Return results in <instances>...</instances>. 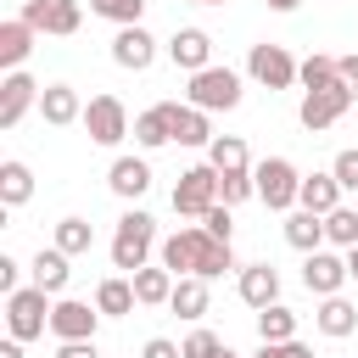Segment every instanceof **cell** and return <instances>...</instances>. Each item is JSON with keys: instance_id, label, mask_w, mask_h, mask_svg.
<instances>
[{"instance_id": "cell-1", "label": "cell", "mask_w": 358, "mask_h": 358, "mask_svg": "<svg viewBox=\"0 0 358 358\" xmlns=\"http://www.w3.org/2000/svg\"><path fill=\"white\" fill-rule=\"evenodd\" d=\"M157 257H162V268H168L173 280H185V274L218 280V274H229V268H235V252H229V241H213L201 224H190V229H173V235L157 246Z\"/></svg>"}, {"instance_id": "cell-2", "label": "cell", "mask_w": 358, "mask_h": 358, "mask_svg": "<svg viewBox=\"0 0 358 358\" xmlns=\"http://www.w3.org/2000/svg\"><path fill=\"white\" fill-rule=\"evenodd\" d=\"M157 246H162V241H157V218H151L145 207H129V213L117 218V229H112V268L134 274V268L151 263Z\"/></svg>"}, {"instance_id": "cell-3", "label": "cell", "mask_w": 358, "mask_h": 358, "mask_svg": "<svg viewBox=\"0 0 358 358\" xmlns=\"http://www.w3.org/2000/svg\"><path fill=\"white\" fill-rule=\"evenodd\" d=\"M252 179H257V201H263L268 213H296L302 173H296V162H291V157H263V162L252 168Z\"/></svg>"}, {"instance_id": "cell-4", "label": "cell", "mask_w": 358, "mask_h": 358, "mask_svg": "<svg viewBox=\"0 0 358 358\" xmlns=\"http://www.w3.org/2000/svg\"><path fill=\"white\" fill-rule=\"evenodd\" d=\"M50 291H39V285H22V291H11L6 296V330H11V341H39L45 330H50Z\"/></svg>"}, {"instance_id": "cell-5", "label": "cell", "mask_w": 358, "mask_h": 358, "mask_svg": "<svg viewBox=\"0 0 358 358\" xmlns=\"http://www.w3.org/2000/svg\"><path fill=\"white\" fill-rule=\"evenodd\" d=\"M190 106H201V112H235L241 106V73L235 67H201V73H190Z\"/></svg>"}, {"instance_id": "cell-6", "label": "cell", "mask_w": 358, "mask_h": 358, "mask_svg": "<svg viewBox=\"0 0 358 358\" xmlns=\"http://www.w3.org/2000/svg\"><path fill=\"white\" fill-rule=\"evenodd\" d=\"M213 207H218V168H213V162L185 168L179 185H173V213H179V218H207Z\"/></svg>"}, {"instance_id": "cell-7", "label": "cell", "mask_w": 358, "mask_h": 358, "mask_svg": "<svg viewBox=\"0 0 358 358\" xmlns=\"http://www.w3.org/2000/svg\"><path fill=\"white\" fill-rule=\"evenodd\" d=\"M296 56L285 50V45H274V39H263V45H252L246 50V73H252V84H263V90H291L296 84Z\"/></svg>"}, {"instance_id": "cell-8", "label": "cell", "mask_w": 358, "mask_h": 358, "mask_svg": "<svg viewBox=\"0 0 358 358\" xmlns=\"http://www.w3.org/2000/svg\"><path fill=\"white\" fill-rule=\"evenodd\" d=\"M84 134L112 151V145H123V140L134 134V123H129V112H123L117 95H90V106H84Z\"/></svg>"}, {"instance_id": "cell-9", "label": "cell", "mask_w": 358, "mask_h": 358, "mask_svg": "<svg viewBox=\"0 0 358 358\" xmlns=\"http://www.w3.org/2000/svg\"><path fill=\"white\" fill-rule=\"evenodd\" d=\"M358 95L336 78L330 90H302V106H296V123L308 129V134H319V129H330L336 117H347V106H352Z\"/></svg>"}, {"instance_id": "cell-10", "label": "cell", "mask_w": 358, "mask_h": 358, "mask_svg": "<svg viewBox=\"0 0 358 358\" xmlns=\"http://www.w3.org/2000/svg\"><path fill=\"white\" fill-rule=\"evenodd\" d=\"M22 22L34 28V34H78V22H84V6L78 0H22Z\"/></svg>"}, {"instance_id": "cell-11", "label": "cell", "mask_w": 358, "mask_h": 358, "mask_svg": "<svg viewBox=\"0 0 358 358\" xmlns=\"http://www.w3.org/2000/svg\"><path fill=\"white\" fill-rule=\"evenodd\" d=\"M95 324H101V308L78 302V296H56V308H50V336L56 341H95Z\"/></svg>"}, {"instance_id": "cell-12", "label": "cell", "mask_w": 358, "mask_h": 358, "mask_svg": "<svg viewBox=\"0 0 358 358\" xmlns=\"http://www.w3.org/2000/svg\"><path fill=\"white\" fill-rule=\"evenodd\" d=\"M347 280H352V274H347V257H336L330 246H319V252L302 257V285H308L313 296H341Z\"/></svg>"}, {"instance_id": "cell-13", "label": "cell", "mask_w": 358, "mask_h": 358, "mask_svg": "<svg viewBox=\"0 0 358 358\" xmlns=\"http://www.w3.org/2000/svg\"><path fill=\"white\" fill-rule=\"evenodd\" d=\"M28 106H39V84L17 67V73L0 78V129H17L28 117Z\"/></svg>"}, {"instance_id": "cell-14", "label": "cell", "mask_w": 358, "mask_h": 358, "mask_svg": "<svg viewBox=\"0 0 358 358\" xmlns=\"http://www.w3.org/2000/svg\"><path fill=\"white\" fill-rule=\"evenodd\" d=\"M112 62L123 67V73H145L151 62H157V39L134 22V28H117L112 34Z\"/></svg>"}, {"instance_id": "cell-15", "label": "cell", "mask_w": 358, "mask_h": 358, "mask_svg": "<svg viewBox=\"0 0 358 358\" xmlns=\"http://www.w3.org/2000/svg\"><path fill=\"white\" fill-rule=\"evenodd\" d=\"M168 62L185 67V73L213 67V39H207V28H173V39H168Z\"/></svg>"}, {"instance_id": "cell-16", "label": "cell", "mask_w": 358, "mask_h": 358, "mask_svg": "<svg viewBox=\"0 0 358 358\" xmlns=\"http://www.w3.org/2000/svg\"><path fill=\"white\" fill-rule=\"evenodd\" d=\"M106 185H112L117 201H140V196L151 190V162H145V157H112Z\"/></svg>"}, {"instance_id": "cell-17", "label": "cell", "mask_w": 358, "mask_h": 358, "mask_svg": "<svg viewBox=\"0 0 358 358\" xmlns=\"http://www.w3.org/2000/svg\"><path fill=\"white\" fill-rule=\"evenodd\" d=\"M235 291H241L246 308H274L280 302V268L274 263H246L241 280H235Z\"/></svg>"}, {"instance_id": "cell-18", "label": "cell", "mask_w": 358, "mask_h": 358, "mask_svg": "<svg viewBox=\"0 0 358 358\" xmlns=\"http://www.w3.org/2000/svg\"><path fill=\"white\" fill-rule=\"evenodd\" d=\"M39 117H45L50 129L84 123V101H78V90H73V84H45V90H39Z\"/></svg>"}, {"instance_id": "cell-19", "label": "cell", "mask_w": 358, "mask_h": 358, "mask_svg": "<svg viewBox=\"0 0 358 358\" xmlns=\"http://www.w3.org/2000/svg\"><path fill=\"white\" fill-rule=\"evenodd\" d=\"M134 145H140V151L173 145V101H157V106H145V112L134 117Z\"/></svg>"}, {"instance_id": "cell-20", "label": "cell", "mask_w": 358, "mask_h": 358, "mask_svg": "<svg viewBox=\"0 0 358 358\" xmlns=\"http://www.w3.org/2000/svg\"><path fill=\"white\" fill-rule=\"evenodd\" d=\"M296 207H302V213H319V218H330V213L341 207V185H336V173H330V168H324V173H302Z\"/></svg>"}, {"instance_id": "cell-21", "label": "cell", "mask_w": 358, "mask_h": 358, "mask_svg": "<svg viewBox=\"0 0 358 358\" xmlns=\"http://www.w3.org/2000/svg\"><path fill=\"white\" fill-rule=\"evenodd\" d=\"M67 263H73V257H67L62 246H39V257L28 263V274H34L28 285H39V291L62 296V291H67V280H73V268H67Z\"/></svg>"}, {"instance_id": "cell-22", "label": "cell", "mask_w": 358, "mask_h": 358, "mask_svg": "<svg viewBox=\"0 0 358 358\" xmlns=\"http://www.w3.org/2000/svg\"><path fill=\"white\" fill-rule=\"evenodd\" d=\"M313 324H319V336H330V341H347V336L358 330V308H352L347 296H319V313H313Z\"/></svg>"}, {"instance_id": "cell-23", "label": "cell", "mask_w": 358, "mask_h": 358, "mask_svg": "<svg viewBox=\"0 0 358 358\" xmlns=\"http://www.w3.org/2000/svg\"><path fill=\"white\" fill-rule=\"evenodd\" d=\"M129 280H134V296H140V308H168V296H173V285H179V280H173L162 263H145V268H134Z\"/></svg>"}, {"instance_id": "cell-24", "label": "cell", "mask_w": 358, "mask_h": 358, "mask_svg": "<svg viewBox=\"0 0 358 358\" xmlns=\"http://www.w3.org/2000/svg\"><path fill=\"white\" fill-rule=\"evenodd\" d=\"M134 280L129 274H112V280H101L95 285V308H101V319H123V313H134Z\"/></svg>"}, {"instance_id": "cell-25", "label": "cell", "mask_w": 358, "mask_h": 358, "mask_svg": "<svg viewBox=\"0 0 358 358\" xmlns=\"http://www.w3.org/2000/svg\"><path fill=\"white\" fill-rule=\"evenodd\" d=\"M28 50H34V28H28L22 17L0 22V67H6V73H17V67L28 62Z\"/></svg>"}, {"instance_id": "cell-26", "label": "cell", "mask_w": 358, "mask_h": 358, "mask_svg": "<svg viewBox=\"0 0 358 358\" xmlns=\"http://www.w3.org/2000/svg\"><path fill=\"white\" fill-rule=\"evenodd\" d=\"M218 134H213V123H207V112L201 106H179L173 101V145H213Z\"/></svg>"}, {"instance_id": "cell-27", "label": "cell", "mask_w": 358, "mask_h": 358, "mask_svg": "<svg viewBox=\"0 0 358 358\" xmlns=\"http://www.w3.org/2000/svg\"><path fill=\"white\" fill-rule=\"evenodd\" d=\"M28 196H34V168L17 162V157H6V162H0V207L11 213V207H22Z\"/></svg>"}, {"instance_id": "cell-28", "label": "cell", "mask_w": 358, "mask_h": 358, "mask_svg": "<svg viewBox=\"0 0 358 358\" xmlns=\"http://www.w3.org/2000/svg\"><path fill=\"white\" fill-rule=\"evenodd\" d=\"M168 308H173L179 319H190V324H201V319H207V280H201V274H185V280L173 285V296H168Z\"/></svg>"}, {"instance_id": "cell-29", "label": "cell", "mask_w": 358, "mask_h": 358, "mask_svg": "<svg viewBox=\"0 0 358 358\" xmlns=\"http://www.w3.org/2000/svg\"><path fill=\"white\" fill-rule=\"evenodd\" d=\"M285 241H291L302 257H308V252H319V246H324V218H319V213H302V207H296V213H285Z\"/></svg>"}, {"instance_id": "cell-30", "label": "cell", "mask_w": 358, "mask_h": 358, "mask_svg": "<svg viewBox=\"0 0 358 358\" xmlns=\"http://www.w3.org/2000/svg\"><path fill=\"white\" fill-rule=\"evenodd\" d=\"M207 162H213L218 173H246V168H252V157H246V140H241V134H218V140L207 145Z\"/></svg>"}, {"instance_id": "cell-31", "label": "cell", "mask_w": 358, "mask_h": 358, "mask_svg": "<svg viewBox=\"0 0 358 358\" xmlns=\"http://www.w3.org/2000/svg\"><path fill=\"white\" fill-rule=\"evenodd\" d=\"M257 336H263V341H296V313H291L285 302L257 308Z\"/></svg>"}, {"instance_id": "cell-32", "label": "cell", "mask_w": 358, "mask_h": 358, "mask_svg": "<svg viewBox=\"0 0 358 358\" xmlns=\"http://www.w3.org/2000/svg\"><path fill=\"white\" fill-rule=\"evenodd\" d=\"M50 246H62L67 257H84L90 246H95V229H90V218H62L56 224V241Z\"/></svg>"}, {"instance_id": "cell-33", "label": "cell", "mask_w": 358, "mask_h": 358, "mask_svg": "<svg viewBox=\"0 0 358 358\" xmlns=\"http://www.w3.org/2000/svg\"><path fill=\"white\" fill-rule=\"evenodd\" d=\"M324 246H341V252L358 246V207H336L324 218Z\"/></svg>"}, {"instance_id": "cell-34", "label": "cell", "mask_w": 358, "mask_h": 358, "mask_svg": "<svg viewBox=\"0 0 358 358\" xmlns=\"http://www.w3.org/2000/svg\"><path fill=\"white\" fill-rule=\"evenodd\" d=\"M336 78H341V73H336V56H319V50L302 56V67H296V84H302V90H330Z\"/></svg>"}, {"instance_id": "cell-35", "label": "cell", "mask_w": 358, "mask_h": 358, "mask_svg": "<svg viewBox=\"0 0 358 358\" xmlns=\"http://www.w3.org/2000/svg\"><path fill=\"white\" fill-rule=\"evenodd\" d=\"M252 196H257L252 168H246V173H218V201H224V207H241V201H252Z\"/></svg>"}, {"instance_id": "cell-36", "label": "cell", "mask_w": 358, "mask_h": 358, "mask_svg": "<svg viewBox=\"0 0 358 358\" xmlns=\"http://www.w3.org/2000/svg\"><path fill=\"white\" fill-rule=\"evenodd\" d=\"M90 11L106 17V22H117V28H134L140 11H145V0H90Z\"/></svg>"}, {"instance_id": "cell-37", "label": "cell", "mask_w": 358, "mask_h": 358, "mask_svg": "<svg viewBox=\"0 0 358 358\" xmlns=\"http://www.w3.org/2000/svg\"><path fill=\"white\" fill-rule=\"evenodd\" d=\"M330 173H336V185H341V196H358V145H347V151H336V162H330Z\"/></svg>"}, {"instance_id": "cell-38", "label": "cell", "mask_w": 358, "mask_h": 358, "mask_svg": "<svg viewBox=\"0 0 358 358\" xmlns=\"http://www.w3.org/2000/svg\"><path fill=\"white\" fill-rule=\"evenodd\" d=\"M179 347H185V358H218V347H224V341H218L213 330H190Z\"/></svg>"}, {"instance_id": "cell-39", "label": "cell", "mask_w": 358, "mask_h": 358, "mask_svg": "<svg viewBox=\"0 0 358 358\" xmlns=\"http://www.w3.org/2000/svg\"><path fill=\"white\" fill-rule=\"evenodd\" d=\"M252 358H313V347H302V341H263Z\"/></svg>"}, {"instance_id": "cell-40", "label": "cell", "mask_w": 358, "mask_h": 358, "mask_svg": "<svg viewBox=\"0 0 358 358\" xmlns=\"http://www.w3.org/2000/svg\"><path fill=\"white\" fill-rule=\"evenodd\" d=\"M201 229H207V235H213V241H229V235H235V224H229V207H224V201H218V207H213V213H207V218H201Z\"/></svg>"}, {"instance_id": "cell-41", "label": "cell", "mask_w": 358, "mask_h": 358, "mask_svg": "<svg viewBox=\"0 0 358 358\" xmlns=\"http://www.w3.org/2000/svg\"><path fill=\"white\" fill-rule=\"evenodd\" d=\"M140 358H185V347H179V341H168V336H151V341L140 347Z\"/></svg>"}, {"instance_id": "cell-42", "label": "cell", "mask_w": 358, "mask_h": 358, "mask_svg": "<svg viewBox=\"0 0 358 358\" xmlns=\"http://www.w3.org/2000/svg\"><path fill=\"white\" fill-rule=\"evenodd\" d=\"M11 291H22V285H17V257L0 252V296H11Z\"/></svg>"}, {"instance_id": "cell-43", "label": "cell", "mask_w": 358, "mask_h": 358, "mask_svg": "<svg viewBox=\"0 0 358 358\" xmlns=\"http://www.w3.org/2000/svg\"><path fill=\"white\" fill-rule=\"evenodd\" d=\"M336 73H341V84L358 95V56H336Z\"/></svg>"}, {"instance_id": "cell-44", "label": "cell", "mask_w": 358, "mask_h": 358, "mask_svg": "<svg viewBox=\"0 0 358 358\" xmlns=\"http://www.w3.org/2000/svg\"><path fill=\"white\" fill-rule=\"evenodd\" d=\"M56 358H101V352H95V341H62Z\"/></svg>"}, {"instance_id": "cell-45", "label": "cell", "mask_w": 358, "mask_h": 358, "mask_svg": "<svg viewBox=\"0 0 358 358\" xmlns=\"http://www.w3.org/2000/svg\"><path fill=\"white\" fill-rule=\"evenodd\" d=\"M0 358H22V341H11V336H6V341H0Z\"/></svg>"}, {"instance_id": "cell-46", "label": "cell", "mask_w": 358, "mask_h": 358, "mask_svg": "<svg viewBox=\"0 0 358 358\" xmlns=\"http://www.w3.org/2000/svg\"><path fill=\"white\" fill-rule=\"evenodd\" d=\"M263 6H268V11H296L302 0H263Z\"/></svg>"}, {"instance_id": "cell-47", "label": "cell", "mask_w": 358, "mask_h": 358, "mask_svg": "<svg viewBox=\"0 0 358 358\" xmlns=\"http://www.w3.org/2000/svg\"><path fill=\"white\" fill-rule=\"evenodd\" d=\"M347 274H352V280H358V246H352V252H347Z\"/></svg>"}, {"instance_id": "cell-48", "label": "cell", "mask_w": 358, "mask_h": 358, "mask_svg": "<svg viewBox=\"0 0 358 358\" xmlns=\"http://www.w3.org/2000/svg\"><path fill=\"white\" fill-rule=\"evenodd\" d=\"M218 358H241V352H235V347H218Z\"/></svg>"}, {"instance_id": "cell-49", "label": "cell", "mask_w": 358, "mask_h": 358, "mask_svg": "<svg viewBox=\"0 0 358 358\" xmlns=\"http://www.w3.org/2000/svg\"><path fill=\"white\" fill-rule=\"evenodd\" d=\"M190 6H229V0H190Z\"/></svg>"}, {"instance_id": "cell-50", "label": "cell", "mask_w": 358, "mask_h": 358, "mask_svg": "<svg viewBox=\"0 0 358 358\" xmlns=\"http://www.w3.org/2000/svg\"><path fill=\"white\" fill-rule=\"evenodd\" d=\"M352 207H358V201H352Z\"/></svg>"}]
</instances>
